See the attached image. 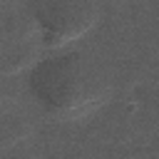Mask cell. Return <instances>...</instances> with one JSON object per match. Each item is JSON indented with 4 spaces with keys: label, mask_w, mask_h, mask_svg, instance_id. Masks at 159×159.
<instances>
[{
    "label": "cell",
    "mask_w": 159,
    "mask_h": 159,
    "mask_svg": "<svg viewBox=\"0 0 159 159\" xmlns=\"http://www.w3.org/2000/svg\"><path fill=\"white\" fill-rule=\"evenodd\" d=\"M27 15L42 47H60L82 37L97 17L92 0H27Z\"/></svg>",
    "instance_id": "cell-1"
},
{
    "label": "cell",
    "mask_w": 159,
    "mask_h": 159,
    "mask_svg": "<svg viewBox=\"0 0 159 159\" xmlns=\"http://www.w3.org/2000/svg\"><path fill=\"white\" fill-rule=\"evenodd\" d=\"M27 87L32 97L47 109H67L80 92V60L72 52L40 57L30 67Z\"/></svg>",
    "instance_id": "cell-2"
},
{
    "label": "cell",
    "mask_w": 159,
    "mask_h": 159,
    "mask_svg": "<svg viewBox=\"0 0 159 159\" xmlns=\"http://www.w3.org/2000/svg\"><path fill=\"white\" fill-rule=\"evenodd\" d=\"M40 40L20 37L0 50V75H17L30 70L40 60Z\"/></svg>",
    "instance_id": "cell-3"
},
{
    "label": "cell",
    "mask_w": 159,
    "mask_h": 159,
    "mask_svg": "<svg viewBox=\"0 0 159 159\" xmlns=\"http://www.w3.org/2000/svg\"><path fill=\"white\" fill-rule=\"evenodd\" d=\"M27 124L22 117L17 114H2L0 117V144H7V142H17L22 134H25Z\"/></svg>",
    "instance_id": "cell-4"
}]
</instances>
